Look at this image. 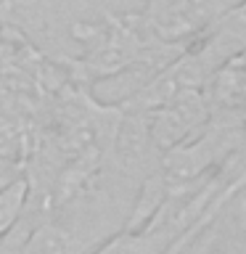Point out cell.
I'll list each match as a JSON object with an SVG mask.
<instances>
[{
	"label": "cell",
	"mask_w": 246,
	"mask_h": 254,
	"mask_svg": "<svg viewBox=\"0 0 246 254\" xmlns=\"http://www.w3.org/2000/svg\"><path fill=\"white\" fill-rule=\"evenodd\" d=\"M3 37H5V24H3V16H0V45H3Z\"/></svg>",
	"instance_id": "277c9868"
},
{
	"label": "cell",
	"mask_w": 246,
	"mask_h": 254,
	"mask_svg": "<svg viewBox=\"0 0 246 254\" xmlns=\"http://www.w3.org/2000/svg\"><path fill=\"white\" fill-rule=\"evenodd\" d=\"M27 204H29V178L24 172L21 178L11 180L0 190V238H5L21 225L24 214H27Z\"/></svg>",
	"instance_id": "3957f363"
},
{
	"label": "cell",
	"mask_w": 246,
	"mask_h": 254,
	"mask_svg": "<svg viewBox=\"0 0 246 254\" xmlns=\"http://www.w3.org/2000/svg\"><path fill=\"white\" fill-rule=\"evenodd\" d=\"M98 241L63 217H51L32 228L19 254H90Z\"/></svg>",
	"instance_id": "7a4b0ae2"
},
{
	"label": "cell",
	"mask_w": 246,
	"mask_h": 254,
	"mask_svg": "<svg viewBox=\"0 0 246 254\" xmlns=\"http://www.w3.org/2000/svg\"><path fill=\"white\" fill-rule=\"evenodd\" d=\"M244 130H246V114H244Z\"/></svg>",
	"instance_id": "5b68a950"
},
{
	"label": "cell",
	"mask_w": 246,
	"mask_h": 254,
	"mask_svg": "<svg viewBox=\"0 0 246 254\" xmlns=\"http://www.w3.org/2000/svg\"><path fill=\"white\" fill-rule=\"evenodd\" d=\"M241 0H148L138 13L143 29L154 40L178 48H190L220 16Z\"/></svg>",
	"instance_id": "6da1fadb"
}]
</instances>
